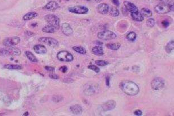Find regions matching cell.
Returning a JSON list of instances; mask_svg holds the SVG:
<instances>
[{
  "label": "cell",
  "instance_id": "7bdbcfd3",
  "mask_svg": "<svg viewBox=\"0 0 174 116\" xmlns=\"http://www.w3.org/2000/svg\"><path fill=\"white\" fill-rule=\"evenodd\" d=\"M86 1H88V2H90V1H91V0H86Z\"/></svg>",
  "mask_w": 174,
  "mask_h": 116
},
{
  "label": "cell",
  "instance_id": "4fadbf2b",
  "mask_svg": "<svg viewBox=\"0 0 174 116\" xmlns=\"http://www.w3.org/2000/svg\"><path fill=\"white\" fill-rule=\"evenodd\" d=\"M109 5L107 3H100L98 7H97V10L98 12L102 14H106L109 13Z\"/></svg>",
  "mask_w": 174,
  "mask_h": 116
},
{
  "label": "cell",
  "instance_id": "e575fe53",
  "mask_svg": "<svg viewBox=\"0 0 174 116\" xmlns=\"http://www.w3.org/2000/svg\"><path fill=\"white\" fill-rule=\"evenodd\" d=\"M134 115H136V116H141V115H142V111H140V110H136V111H134Z\"/></svg>",
  "mask_w": 174,
  "mask_h": 116
},
{
  "label": "cell",
  "instance_id": "52a82bcc",
  "mask_svg": "<svg viewBox=\"0 0 174 116\" xmlns=\"http://www.w3.org/2000/svg\"><path fill=\"white\" fill-rule=\"evenodd\" d=\"M20 42V38L18 37L7 38L3 41V45L7 48L15 46Z\"/></svg>",
  "mask_w": 174,
  "mask_h": 116
},
{
  "label": "cell",
  "instance_id": "603a6c76",
  "mask_svg": "<svg viewBox=\"0 0 174 116\" xmlns=\"http://www.w3.org/2000/svg\"><path fill=\"white\" fill-rule=\"evenodd\" d=\"M109 12L110 15L112 17H117L120 14V12L119 10L115 7H111L109 9Z\"/></svg>",
  "mask_w": 174,
  "mask_h": 116
},
{
  "label": "cell",
  "instance_id": "7c38bea8",
  "mask_svg": "<svg viewBox=\"0 0 174 116\" xmlns=\"http://www.w3.org/2000/svg\"><path fill=\"white\" fill-rule=\"evenodd\" d=\"M61 31L66 36H70L73 33L72 28L70 24L67 23H64L61 25Z\"/></svg>",
  "mask_w": 174,
  "mask_h": 116
},
{
  "label": "cell",
  "instance_id": "83f0119b",
  "mask_svg": "<svg viewBox=\"0 0 174 116\" xmlns=\"http://www.w3.org/2000/svg\"><path fill=\"white\" fill-rule=\"evenodd\" d=\"M127 38L128 40H129V41H132V42H133L134 41L136 38H137V35L136 34L134 33V32H130L127 35Z\"/></svg>",
  "mask_w": 174,
  "mask_h": 116
},
{
  "label": "cell",
  "instance_id": "ffe728a7",
  "mask_svg": "<svg viewBox=\"0 0 174 116\" xmlns=\"http://www.w3.org/2000/svg\"><path fill=\"white\" fill-rule=\"evenodd\" d=\"M42 30L43 32L46 33H53L56 32L57 30V29L52 26L48 24L44 27Z\"/></svg>",
  "mask_w": 174,
  "mask_h": 116
},
{
  "label": "cell",
  "instance_id": "2e32d148",
  "mask_svg": "<svg viewBox=\"0 0 174 116\" xmlns=\"http://www.w3.org/2000/svg\"><path fill=\"white\" fill-rule=\"evenodd\" d=\"M34 50L36 54L41 55L46 54L47 51L46 47L42 45H38L35 46L34 47Z\"/></svg>",
  "mask_w": 174,
  "mask_h": 116
},
{
  "label": "cell",
  "instance_id": "44dd1931",
  "mask_svg": "<svg viewBox=\"0 0 174 116\" xmlns=\"http://www.w3.org/2000/svg\"><path fill=\"white\" fill-rule=\"evenodd\" d=\"M140 13L143 16V17H150L152 15V12L148 8H142L141 10Z\"/></svg>",
  "mask_w": 174,
  "mask_h": 116
},
{
  "label": "cell",
  "instance_id": "e0dca14e",
  "mask_svg": "<svg viewBox=\"0 0 174 116\" xmlns=\"http://www.w3.org/2000/svg\"><path fill=\"white\" fill-rule=\"evenodd\" d=\"M131 16H132V19L134 21H137V22H141L144 19L143 16L141 14V13L139 11H137V12H134V13H131Z\"/></svg>",
  "mask_w": 174,
  "mask_h": 116
},
{
  "label": "cell",
  "instance_id": "8992f818",
  "mask_svg": "<svg viewBox=\"0 0 174 116\" xmlns=\"http://www.w3.org/2000/svg\"><path fill=\"white\" fill-rule=\"evenodd\" d=\"M39 41L48 46L53 48L57 47L59 46V43L57 40L52 38L49 37H42L39 39Z\"/></svg>",
  "mask_w": 174,
  "mask_h": 116
},
{
  "label": "cell",
  "instance_id": "d590c367",
  "mask_svg": "<svg viewBox=\"0 0 174 116\" xmlns=\"http://www.w3.org/2000/svg\"><path fill=\"white\" fill-rule=\"evenodd\" d=\"M60 70L62 72L65 73V72H67V67H66V66H63V67H61L60 69Z\"/></svg>",
  "mask_w": 174,
  "mask_h": 116
},
{
  "label": "cell",
  "instance_id": "d6986e66",
  "mask_svg": "<svg viewBox=\"0 0 174 116\" xmlns=\"http://www.w3.org/2000/svg\"><path fill=\"white\" fill-rule=\"evenodd\" d=\"M38 16V13H35V12H30L27 13L23 16V20L24 21H29L32 19H34V18H36Z\"/></svg>",
  "mask_w": 174,
  "mask_h": 116
},
{
  "label": "cell",
  "instance_id": "5bb4252c",
  "mask_svg": "<svg viewBox=\"0 0 174 116\" xmlns=\"http://www.w3.org/2000/svg\"><path fill=\"white\" fill-rule=\"evenodd\" d=\"M124 5L125 9L127 10H128L129 12H130L131 13H134V12H136L138 11L137 6L134 3H132L129 1H124Z\"/></svg>",
  "mask_w": 174,
  "mask_h": 116
},
{
  "label": "cell",
  "instance_id": "4dcf8cb0",
  "mask_svg": "<svg viewBox=\"0 0 174 116\" xmlns=\"http://www.w3.org/2000/svg\"><path fill=\"white\" fill-rule=\"evenodd\" d=\"M95 64L97 66H100V67H104V66H106L108 65L109 63L106 61H105V60H98L95 61Z\"/></svg>",
  "mask_w": 174,
  "mask_h": 116
},
{
  "label": "cell",
  "instance_id": "1f68e13d",
  "mask_svg": "<svg viewBox=\"0 0 174 116\" xmlns=\"http://www.w3.org/2000/svg\"><path fill=\"white\" fill-rule=\"evenodd\" d=\"M63 100V97L61 96H54L52 97V101L55 102H59Z\"/></svg>",
  "mask_w": 174,
  "mask_h": 116
},
{
  "label": "cell",
  "instance_id": "9c48e42d",
  "mask_svg": "<svg viewBox=\"0 0 174 116\" xmlns=\"http://www.w3.org/2000/svg\"><path fill=\"white\" fill-rule=\"evenodd\" d=\"M68 10L71 13L78 14H86L88 11V8L84 6H76L74 7H69Z\"/></svg>",
  "mask_w": 174,
  "mask_h": 116
},
{
  "label": "cell",
  "instance_id": "f1b7e54d",
  "mask_svg": "<svg viewBox=\"0 0 174 116\" xmlns=\"http://www.w3.org/2000/svg\"><path fill=\"white\" fill-rule=\"evenodd\" d=\"M4 68L7 70H21V66L19 65H13V64H6L4 66Z\"/></svg>",
  "mask_w": 174,
  "mask_h": 116
},
{
  "label": "cell",
  "instance_id": "484cf974",
  "mask_svg": "<svg viewBox=\"0 0 174 116\" xmlns=\"http://www.w3.org/2000/svg\"><path fill=\"white\" fill-rule=\"evenodd\" d=\"M95 92V88L91 86V85H89L86 87V89L84 90V93L90 96L92 95L93 94H94Z\"/></svg>",
  "mask_w": 174,
  "mask_h": 116
},
{
  "label": "cell",
  "instance_id": "ab89813d",
  "mask_svg": "<svg viewBox=\"0 0 174 116\" xmlns=\"http://www.w3.org/2000/svg\"><path fill=\"white\" fill-rule=\"evenodd\" d=\"M45 70H48L49 71H51V72H53L55 71V69L53 67H51L46 66V67H45Z\"/></svg>",
  "mask_w": 174,
  "mask_h": 116
},
{
  "label": "cell",
  "instance_id": "60d3db41",
  "mask_svg": "<svg viewBox=\"0 0 174 116\" xmlns=\"http://www.w3.org/2000/svg\"><path fill=\"white\" fill-rule=\"evenodd\" d=\"M109 77H106V85L107 87H109L110 85V83H109Z\"/></svg>",
  "mask_w": 174,
  "mask_h": 116
},
{
  "label": "cell",
  "instance_id": "d6a6232c",
  "mask_svg": "<svg viewBox=\"0 0 174 116\" xmlns=\"http://www.w3.org/2000/svg\"><path fill=\"white\" fill-rule=\"evenodd\" d=\"M146 25L149 27H152L155 25V20L153 18H149L146 21Z\"/></svg>",
  "mask_w": 174,
  "mask_h": 116
},
{
  "label": "cell",
  "instance_id": "8fae6325",
  "mask_svg": "<svg viewBox=\"0 0 174 116\" xmlns=\"http://www.w3.org/2000/svg\"><path fill=\"white\" fill-rule=\"evenodd\" d=\"M59 7V5L58 3L56 1H52L49 2L47 5H45V6L44 7V9L48 11L53 12L56 9H57Z\"/></svg>",
  "mask_w": 174,
  "mask_h": 116
},
{
  "label": "cell",
  "instance_id": "277c9868",
  "mask_svg": "<svg viewBox=\"0 0 174 116\" xmlns=\"http://www.w3.org/2000/svg\"><path fill=\"white\" fill-rule=\"evenodd\" d=\"M57 58L59 60L65 62H72L74 59L73 55L70 52L65 50L61 51L58 52L57 55Z\"/></svg>",
  "mask_w": 174,
  "mask_h": 116
},
{
  "label": "cell",
  "instance_id": "ba28073f",
  "mask_svg": "<svg viewBox=\"0 0 174 116\" xmlns=\"http://www.w3.org/2000/svg\"><path fill=\"white\" fill-rule=\"evenodd\" d=\"M165 86V81L161 77H156L151 83V87L154 90L159 91L162 90Z\"/></svg>",
  "mask_w": 174,
  "mask_h": 116
},
{
  "label": "cell",
  "instance_id": "4316f807",
  "mask_svg": "<svg viewBox=\"0 0 174 116\" xmlns=\"http://www.w3.org/2000/svg\"><path fill=\"white\" fill-rule=\"evenodd\" d=\"M73 49L74 51L80 54H82V55H85L86 54V50L82 47L80 46H74L73 47Z\"/></svg>",
  "mask_w": 174,
  "mask_h": 116
},
{
  "label": "cell",
  "instance_id": "30bf717a",
  "mask_svg": "<svg viewBox=\"0 0 174 116\" xmlns=\"http://www.w3.org/2000/svg\"><path fill=\"white\" fill-rule=\"evenodd\" d=\"M116 102L113 100H109L102 105V109L104 112L113 110L116 107Z\"/></svg>",
  "mask_w": 174,
  "mask_h": 116
},
{
  "label": "cell",
  "instance_id": "d4e9b609",
  "mask_svg": "<svg viewBox=\"0 0 174 116\" xmlns=\"http://www.w3.org/2000/svg\"><path fill=\"white\" fill-rule=\"evenodd\" d=\"M106 47L112 50H117L120 48L121 46V45L119 43H108L106 45Z\"/></svg>",
  "mask_w": 174,
  "mask_h": 116
},
{
  "label": "cell",
  "instance_id": "6da1fadb",
  "mask_svg": "<svg viewBox=\"0 0 174 116\" xmlns=\"http://www.w3.org/2000/svg\"><path fill=\"white\" fill-rule=\"evenodd\" d=\"M120 87L124 93L129 96L137 95L140 91L138 85L130 80L122 81L120 84Z\"/></svg>",
  "mask_w": 174,
  "mask_h": 116
},
{
  "label": "cell",
  "instance_id": "7a4b0ae2",
  "mask_svg": "<svg viewBox=\"0 0 174 116\" xmlns=\"http://www.w3.org/2000/svg\"><path fill=\"white\" fill-rule=\"evenodd\" d=\"M154 10L159 14H164L168 13L171 11H174V6L171 3H161L157 5L154 7Z\"/></svg>",
  "mask_w": 174,
  "mask_h": 116
},
{
  "label": "cell",
  "instance_id": "8d00e7d4",
  "mask_svg": "<svg viewBox=\"0 0 174 116\" xmlns=\"http://www.w3.org/2000/svg\"><path fill=\"white\" fill-rule=\"evenodd\" d=\"M112 3L117 6H119L120 5L119 0H112Z\"/></svg>",
  "mask_w": 174,
  "mask_h": 116
},
{
  "label": "cell",
  "instance_id": "9a60e30c",
  "mask_svg": "<svg viewBox=\"0 0 174 116\" xmlns=\"http://www.w3.org/2000/svg\"><path fill=\"white\" fill-rule=\"evenodd\" d=\"M70 111L74 115H80L82 113V108L80 105H74L70 107Z\"/></svg>",
  "mask_w": 174,
  "mask_h": 116
},
{
  "label": "cell",
  "instance_id": "b9f144b4",
  "mask_svg": "<svg viewBox=\"0 0 174 116\" xmlns=\"http://www.w3.org/2000/svg\"><path fill=\"white\" fill-rule=\"evenodd\" d=\"M103 0H95V1H96V2H98V3H99V2H102Z\"/></svg>",
  "mask_w": 174,
  "mask_h": 116
},
{
  "label": "cell",
  "instance_id": "3957f363",
  "mask_svg": "<svg viewBox=\"0 0 174 116\" xmlns=\"http://www.w3.org/2000/svg\"><path fill=\"white\" fill-rule=\"evenodd\" d=\"M44 20L48 24L56 27L57 30L60 27V19L58 17L53 14H48L44 17Z\"/></svg>",
  "mask_w": 174,
  "mask_h": 116
},
{
  "label": "cell",
  "instance_id": "f35d334b",
  "mask_svg": "<svg viewBox=\"0 0 174 116\" xmlns=\"http://www.w3.org/2000/svg\"><path fill=\"white\" fill-rule=\"evenodd\" d=\"M49 77L52 79H57L59 78L58 76L55 75V74H51L49 75Z\"/></svg>",
  "mask_w": 174,
  "mask_h": 116
},
{
  "label": "cell",
  "instance_id": "5b68a950",
  "mask_svg": "<svg viewBox=\"0 0 174 116\" xmlns=\"http://www.w3.org/2000/svg\"><path fill=\"white\" fill-rule=\"evenodd\" d=\"M98 37L100 39L109 41L112 40L116 38V35L113 32L109 30H105L99 32L98 34Z\"/></svg>",
  "mask_w": 174,
  "mask_h": 116
},
{
  "label": "cell",
  "instance_id": "836d02e7",
  "mask_svg": "<svg viewBox=\"0 0 174 116\" xmlns=\"http://www.w3.org/2000/svg\"><path fill=\"white\" fill-rule=\"evenodd\" d=\"M88 69H89L90 70H92V71H95L96 73H99L100 72V69L98 67H96V66H95L94 65H90V66H88Z\"/></svg>",
  "mask_w": 174,
  "mask_h": 116
},
{
  "label": "cell",
  "instance_id": "f546056e",
  "mask_svg": "<svg viewBox=\"0 0 174 116\" xmlns=\"http://www.w3.org/2000/svg\"><path fill=\"white\" fill-rule=\"evenodd\" d=\"M11 55V51L8 48V49H5V48H0V55L1 56H8Z\"/></svg>",
  "mask_w": 174,
  "mask_h": 116
},
{
  "label": "cell",
  "instance_id": "ac0fdd59",
  "mask_svg": "<svg viewBox=\"0 0 174 116\" xmlns=\"http://www.w3.org/2000/svg\"><path fill=\"white\" fill-rule=\"evenodd\" d=\"M92 52L97 56H102L104 55V51L102 46H95L92 48Z\"/></svg>",
  "mask_w": 174,
  "mask_h": 116
},
{
  "label": "cell",
  "instance_id": "7402d4cb",
  "mask_svg": "<svg viewBox=\"0 0 174 116\" xmlns=\"http://www.w3.org/2000/svg\"><path fill=\"white\" fill-rule=\"evenodd\" d=\"M26 56H27V58L31 61L34 63H37L38 62L37 58L35 57V56L30 51H26L25 52Z\"/></svg>",
  "mask_w": 174,
  "mask_h": 116
},
{
  "label": "cell",
  "instance_id": "74e56055",
  "mask_svg": "<svg viewBox=\"0 0 174 116\" xmlns=\"http://www.w3.org/2000/svg\"><path fill=\"white\" fill-rule=\"evenodd\" d=\"M162 24L165 28H166L167 27H168L169 26V22L167 21H164L162 22Z\"/></svg>",
  "mask_w": 174,
  "mask_h": 116
},
{
  "label": "cell",
  "instance_id": "cb8c5ba5",
  "mask_svg": "<svg viewBox=\"0 0 174 116\" xmlns=\"http://www.w3.org/2000/svg\"><path fill=\"white\" fill-rule=\"evenodd\" d=\"M174 48V40H171L166 45V51L167 53H170L171 52Z\"/></svg>",
  "mask_w": 174,
  "mask_h": 116
}]
</instances>
